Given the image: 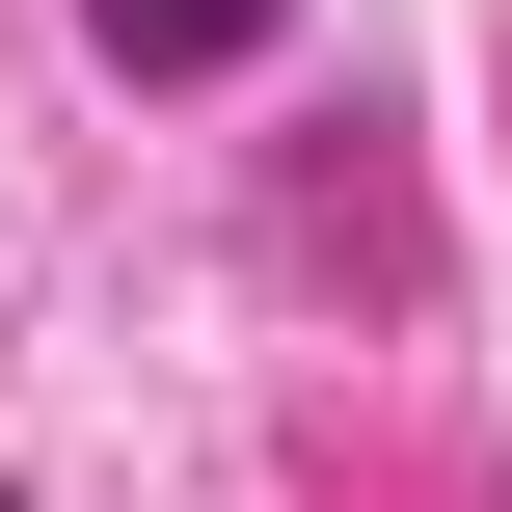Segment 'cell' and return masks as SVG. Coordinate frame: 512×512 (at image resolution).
Returning a JSON list of instances; mask_svg holds the SVG:
<instances>
[{
	"instance_id": "obj_1",
	"label": "cell",
	"mask_w": 512,
	"mask_h": 512,
	"mask_svg": "<svg viewBox=\"0 0 512 512\" xmlns=\"http://www.w3.org/2000/svg\"><path fill=\"white\" fill-rule=\"evenodd\" d=\"M81 27H108V54H135V81H243V54H270V27H297V0H81Z\"/></svg>"
},
{
	"instance_id": "obj_2",
	"label": "cell",
	"mask_w": 512,
	"mask_h": 512,
	"mask_svg": "<svg viewBox=\"0 0 512 512\" xmlns=\"http://www.w3.org/2000/svg\"><path fill=\"white\" fill-rule=\"evenodd\" d=\"M0 512H27V486H0Z\"/></svg>"
}]
</instances>
